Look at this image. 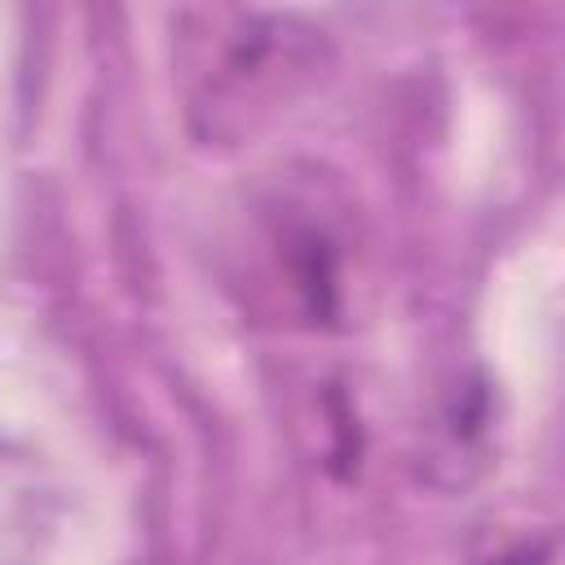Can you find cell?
Wrapping results in <instances>:
<instances>
[{
	"label": "cell",
	"instance_id": "6da1fadb",
	"mask_svg": "<svg viewBox=\"0 0 565 565\" xmlns=\"http://www.w3.org/2000/svg\"><path fill=\"white\" fill-rule=\"evenodd\" d=\"M331 71L318 26L265 9H194L177 44V84L199 146H243Z\"/></svg>",
	"mask_w": 565,
	"mask_h": 565
},
{
	"label": "cell",
	"instance_id": "7a4b0ae2",
	"mask_svg": "<svg viewBox=\"0 0 565 565\" xmlns=\"http://www.w3.org/2000/svg\"><path fill=\"white\" fill-rule=\"evenodd\" d=\"M486 565H552V543L534 539V543H521V547H512V552H503V556H494Z\"/></svg>",
	"mask_w": 565,
	"mask_h": 565
}]
</instances>
